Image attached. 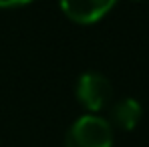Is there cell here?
<instances>
[{
  "mask_svg": "<svg viewBox=\"0 0 149 147\" xmlns=\"http://www.w3.org/2000/svg\"><path fill=\"white\" fill-rule=\"evenodd\" d=\"M30 0H0V8H12V6H22Z\"/></svg>",
  "mask_w": 149,
  "mask_h": 147,
  "instance_id": "5b68a950",
  "label": "cell"
},
{
  "mask_svg": "<svg viewBox=\"0 0 149 147\" xmlns=\"http://www.w3.org/2000/svg\"><path fill=\"white\" fill-rule=\"evenodd\" d=\"M113 127L97 115H85L73 123L67 133L65 147H111Z\"/></svg>",
  "mask_w": 149,
  "mask_h": 147,
  "instance_id": "6da1fadb",
  "label": "cell"
},
{
  "mask_svg": "<svg viewBox=\"0 0 149 147\" xmlns=\"http://www.w3.org/2000/svg\"><path fill=\"white\" fill-rule=\"evenodd\" d=\"M141 119V105L135 99H123L111 109V121L123 131L135 129V125Z\"/></svg>",
  "mask_w": 149,
  "mask_h": 147,
  "instance_id": "277c9868",
  "label": "cell"
},
{
  "mask_svg": "<svg viewBox=\"0 0 149 147\" xmlns=\"http://www.w3.org/2000/svg\"><path fill=\"white\" fill-rule=\"evenodd\" d=\"M77 97L89 111H99L113 97V85L101 73H85L77 83Z\"/></svg>",
  "mask_w": 149,
  "mask_h": 147,
  "instance_id": "7a4b0ae2",
  "label": "cell"
},
{
  "mask_svg": "<svg viewBox=\"0 0 149 147\" xmlns=\"http://www.w3.org/2000/svg\"><path fill=\"white\" fill-rule=\"evenodd\" d=\"M117 0H61L63 12L79 24H93L101 20Z\"/></svg>",
  "mask_w": 149,
  "mask_h": 147,
  "instance_id": "3957f363",
  "label": "cell"
}]
</instances>
